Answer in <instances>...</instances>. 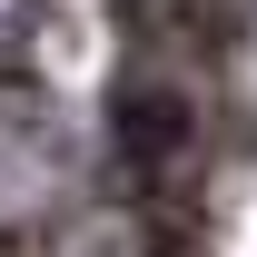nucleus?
<instances>
[{
  "mask_svg": "<svg viewBox=\"0 0 257 257\" xmlns=\"http://www.w3.org/2000/svg\"><path fill=\"white\" fill-rule=\"evenodd\" d=\"M89 257H149V247H139V237H128V227H109V237H99Z\"/></svg>",
  "mask_w": 257,
  "mask_h": 257,
  "instance_id": "1",
  "label": "nucleus"
}]
</instances>
